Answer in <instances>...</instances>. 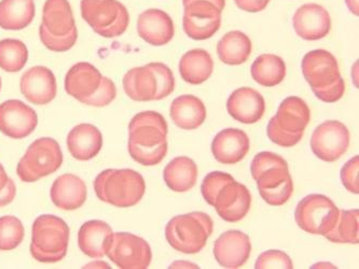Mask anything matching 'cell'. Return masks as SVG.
Instances as JSON below:
<instances>
[{
  "instance_id": "9",
  "label": "cell",
  "mask_w": 359,
  "mask_h": 269,
  "mask_svg": "<svg viewBox=\"0 0 359 269\" xmlns=\"http://www.w3.org/2000/svg\"><path fill=\"white\" fill-rule=\"evenodd\" d=\"M214 230V222L208 214L194 212L170 219L165 237L174 250L196 254L206 246Z\"/></svg>"
},
{
  "instance_id": "40",
  "label": "cell",
  "mask_w": 359,
  "mask_h": 269,
  "mask_svg": "<svg viewBox=\"0 0 359 269\" xmlns=\"http://www.w3.org/2000/svg\"><path fill=\"white\" fill-rule=\"evenodd\" d=\"M234 1L240 9L246 12H252V13L262 11L270 3V0H234Z\"/></svg>"
},
{
  "instance_id": "3",
  "label": "cell",
  "mask_w": 359,
  "mask_h": 269,
  "mask_svg": "<svg viewBox=\"0 0 359 269\" xmlns=\"http://www.w3.org/2000/svg\"><path fill=\"white\" fill-rule=\"evenodd\" d=\"M302 74L318 99L334 104L346 93V82L341 77L337 58L326 50H314L306 54Z\"/></svg>"
},
{
  "instance_id": "13",
  "label": "cell",
  "mask_w": 359,
  "mask_h": 269,
  "mask_svg": "<svg viewBox=\"0 0 359 269\" xmlns=\"http://www.w3.org/2000/svg\"><path fill=\"white\" fill-rule=\"evenodd\" d=\"M106 256L121 269H147L151 263L149 244L131 233L112 235Z\"/></svg>"
},
{
  "instance_id": "24",
  "label": "cell",
  "mask_w": 359,
  "mask_h": 269,
  "mask_svg": "<svg viewBox=\"0 0 359 269\" xmlns=\"http://www.w3.org/2000/svg\"><path fill=\"white\" fill-rule=\"evenodd\" d=\"M87 195V186L83 180L73 174H62L56 178L50 192L52 202L66 212H73L83 206Z\"/></svg>"
},
{
  "instance_id": "22",
  "label": "cell",
  "mask_w": 359,
  "mask_h": 269,
  "mask_svg": "<svg viewBox=\"0 0 359 269\" xmlns=\"http://www.w3.org/2000/svg\"><path fill=\"white\" fill-rule=\"evenodd\" d=\"M229 114L243 124H255L266 111L264 96L252 88H241L230 95L226 102Z\"/></svg>"
},
{
  "instance_id": "38",
  "label": "cell",
  "mask_w": 359,
  "mask_h": 269,
  "mask_svg": "<svg viewBox=\"0 0 359 269\" xmlns=\"http://www.w3.org/2000/svg\"><path fill=\"white\" fill-rule=\"evenodd\" d=\"M116 96H117V88L114 82L109 78L103 77L97 91L91 97L84 100L83 104L93 106V107H105L114 102Z\"/></svg>"
},
{
  "instance_id": "6",
  "label": "cell",
  "mask_w": 359,
  "mask_h": 269,
  "mask_svg": "<svg viewBox=\"0 0 359 269\" xmlns=\"http://www.w3.org/2000/svg\"><path fill=\"white\" fill-rule=\"evenodd\" d=\"M39 36L43 46L53 52H66L75 46L78 31L68 0H46Z\"/></svg>"
},
{
  "instance_id": "33",
  "label": "cell",
  "mask_w": 359,
  "mask_h": 269,
  "mask_svg": "<svg viewBox=\"0 0 359 269\" xmlns=\"http://www.w3.org/2000/svg\"><path fill=\"white\" fill-rule=\"evenodd\" d=\"M250 72L257 83L266 88H273L284 81L286 64L282 57L276 54H262L256 58Z\"/></svg>"
},
{
  "instance_id": "4",
  "label": "cell",
  "mask_w": 359,
  "mask_h": 269,
  "mask_svg": "<svg viewBox=\"0 0 359 269\" xmlns=\"http://www.w3.org/2000/svg\"><path fill=\"white\" fill-rule=\"evenodd\" d=\"M94 191L98 200L118 208L137 205L145 195L146 184L133 170H106L96 177Z\"/></svg>"
},
{
  "instance_id": "27",
  "label": "cell",
  "mask_w": 359,
  "mask_h": 269,
  "mask_svg": "<svg viewBox=\"0 0 359 269\" xmlns=\"http://www.w3.org/2000/svg\"><path fill=\"white\" fill-rule=\"evenodd\" d=\"M111 228L100 220L84 223L78 233V246L83 254L91 258H104L111 242Z\"/></svg>"
},
{
  "instance_id": "32",
  "label": "cell",
  "mask_w": 359,
  "mask_h": 269,
  "mask_svg": "<svg viewBox=\"0 0 359 269\" xmlns=\"http://www.w3.org/2000/svg\"><path fill=\"white\" fill-rule=\"evenodd\" d=\"M250 37L240 31L229 32L218 41L217 54L222 63L238 66L245 63L252 54Z\"/></svg>"
},
{
  "instance_id": "26",
  "label": "cell",
  "mask_w": 359,
  "mask_h": 269,
  "mask_svg": "<svg viewBox=\"0 0 359 269\" xmlns=\"http://www.w3.org/2000/svg\"><path fill=\"white\" fill-rule=\"evenodd\" d=\"M102 146L103 134L92 124H79L68 134V151L76 160H92L100 153Z\"/></svg>"
},
{
  "instance_id": "16",
  "label": "cell",
  "mask_w": 359,
  "mask_h": 269,
  "mask_svg": "<svg viewBox=\"0 0 359 269\" xmlns=\"http://www.w3.org/2000/svg\"><path fill=\"white\" fill-rule=\"evenodd\" d=\"M222 12L205 0H196L184 6V31L194 40H206L219 31Z\"/></svg>"
},
{
  "instance_id": "41",
  "label": "cell",
  "mask_w": 359,
  "mask_h": 269,
  "mask_svg": "<svg viewBox=\"0 0 359 269\" xmlns=\"http://www.w3.org/2000/svg\"><path fill=\"white\" fill-rule=\"evenodd\" d=\"M15 195H17V188H15L13 180L10 178L7 186L4 188L3 192L0 193V208L11 204Z\"/></svg>"
},
{
  "instance_id": "36",
  "label": "cell",
  "mask_w": 359,
  "mask_h": 269,
  "mask_svg": "<svg viewBox=\"0 0 359 269\" xmlns=\"http://www.w3.org/2000/svg\"><path fill=\"white\" fill-rule=\"evenodd\" d=\"M24 230L21 220L13 216L0 218V251H11L23 242Z\"/></svg>"
},
{
  "instance_id": "10",
  "label": "cell",
  "mask_w": 359,
  "mask_h": 269,
  "mask_svg": "<svg viewBox=\"0 0 359 269\" xmlns=\"http://www.w3.org/2000/svg\"><path fill=\"white\" fill-rule=\"evenodd\" d=\"M80 8L84 21L102 37H119L128 29L130 14L118 0H81Z\"/></svg>"
},
{
  "instance_id": "18",
  "label": "cell",
  "mask_w": 359,
  "mask_h": 269,
  "mask_svg": "<svg viewBox=\"0 0 359 269\" xmlns=\"http://www.w3.org/2000/svg\"><path fill=\"white\" fill-rule=\"evenodd\" d=\"M252 253L248 235L241 230L224 233L214 244V256L218 264L224 268L236 269L244 266Z\"/></svg>"
},
{
  "instance_id": "8",
  "label": "cell",
  "mask_w": 359,
  "mask_h": 269,
  "mask_svg": "<svg viewBox=\"0 0 359 269\" xmlns=\"http://www.w3.org/2000/svg\"><path fill=\"white\" fill-rule=\"evenodd\" d=\"M70 230L63 219L38 216L32 230L31 254L40 263H57L67 254Z\"/></svg>"
},
{
  "instance_id": "7",
  "label": "cell",
  "mask_w": 359,
  "mask_h": 269,
  "mask_svg": "<svg viewBox=\"0 0 359 269\" xmlns=\"http://www.w3.org/2000/svg\"><path fill=\"white\" fill-rule=\"evenodd\" d=\"M311 121V110L302 98L292 96L283 100L266 127L269 139L283 148H292L302 139Z\"/></svg>"
},
{
  "instance_id": "28",
  "label": "cell",
  "mask_w": 359,
  "mask_h": 269,
  "mask_svg": "<svg viewBox=\"0 0 359 269\" xmlns=\"http://www.w3.org/2000/svg\"><path fill=\"white\" fill-rule=\"evenodd\" d=\"M203 102L194 95H182L170 104V116L174 124L184 130H196L206 120Z\"/></svg>"
},
{
  "instance_id": "25",
  "label": "cell",
  "mask_w": 359,
  "mask_h": 269,
  "mask_svg": "<svg viewBox=\"0 0 359 269\" xmlns=\"http://www.w3.org/2000/svg\"><path fill=\"white\" fill-rule=\"evenodd\" d=\"M103 76L90 63H78L68 70L65 77V90L68 95L83 104L91 97L102 83Z\"/></svg>"
},
{
  "instance_id": "2",
  "label": "cell",
  "mask_w": 359,
  "mask_h": 269,
  "mask_svg": "<svg viewBox=\"0 0 359 269\" xmlns=\"http://www.w3.org/2000/svg\"><path fill=\"white\" fill-rule=\"evenodd\" d=\"M262 200L271 206L286 204L294 194V181L286 160L272 152H260L250 165Z\"/></svg>"
},
{
  "instance_id": "12",
  "label": "cell",
  "mask_w": 359,
  "mask_h": 269,
  "mask_svg": "<svg viewBox=\"0 0 359 269\" xmlns=\"http://www.w3.org/2000/svg\"><path fill=\"white\" fill-rule=\"evenodd\" d=\"M339 214L340 210L330 198L322 194H311L299 202L294 220L304 232L325 237L334 230Z\"/></svg>"
},
{
  "instance_id": "20",
  "label": "cell",
  "mask_w": 359,
  "mask_h": 269,
  "mask_svg": "<svg viewBox=\"0 0 359 269\" xmlns=\"http://www.w3.org/2000/svg\"><path fill=\"white\" fill-rule=\"evenodd\" d=\"M20 88L24 97L34 104H50L57 92L55 76L49 68L35 66L22 76Z\"/></svg>"
},
{
  "instance_id": "17",
  "label": "cell",
  "mask_w": 359,
  "mask_h": 269,
  "mask_svg": "<svg viewBox=\"0 0 359 269\" xmlns=\"http://www.w3.org/2000/svg\"><path fill=\"white\" fill-rule=\"evenodd\" d=\"M38 125L33 108L21 100L10 99L0 104V132L13 139L27 137Z\"/></svg>"
},
{
  "instance_id": "14",
  "label": "cell",
  "mask_w": 359,
  "mask_h": 269,
  "mask_svg": "<svg viewBox=\"0 0 359 269\" xmlns=\"http://www.w3.org/2000/svg\"><path fill=\"white\" fill-rule=\"evenodd\" d=\"M313 153L325 162H336L350 146V132L340 121H326L315 128L311 137Z\"/></svg>"
},
{
  "instance_id": "30",
  "label": "cell",
  "mask_w": 359,
  "mask_h": 269,
  "mask_svg": "<svg viewBox=\"0 0 359 269\" xmlns=\"http://www.w3.org/2000/svg\"><path fill=\"white\" fill-rule=\"evenodd\" d=\"M214 71V61L208 51L194 49L182 55L180 62V72L184 81L198 85L210 79Z\"/></svg>"
},
{
  "instance_id": "42",
  "label": "cell",
  "mask_w": 359,
  "mask_h": 269,
  "mask_svg": "<svg viewBox=\"0 0 359 269\" xmlns=\"http://www.w3.org/2000/svg\"><path fill=\"white\" fill-rule=\"evenodd\" d=\"M10 178L8 177L7 172H6L4 166L0 164V193L3 192L4 188L7 186L8 182H9Z\"/></svg>"
},
{
  "instance_id": "39",
  "label": "cell",
  "mask_w": 359,
  "mask_h": 269,
  "mask_svg": "<svg viewBox=\"0 0 359 269\" xmlns=\"http://www.w3.org/2000/svg\"><path fill=\"white\" fill-rule=\"evenodd\" d=\"M358 170V156L351 158L341 170V181H342L344 188L353 194H358L359 193Z\"/></svg>"
},
{
  "instance_id": "1",
  "label": "cell",
  "mask_w": 359,
  "mask_h": 269,
  "mask_svg": "<svg viewBox=\"0 0 359 269\" xmlns=\"http://www.w3.org/2000/svg\"><path fill=\"white\" fill-rule=\"evenodd\" d=\"M168 132L166 120L159 112H140L128 125V153L140 165H158L168 153Z\"/></svg>"
},
{
  "instance_id": "37",
  "label": "cell",
  "mask_w": 359,
  "mask_h": 269,
  "mask_svg": "<svg viewBox=\"0 0 359 269\" xmlns=\"http://www.w3.org/2000/svg\"><path fill=\"white\" fill-rule=\"evenodd\" d=\"M256 269L285 268L292 269V258L286 253L280 250H269L262 253L255 264Z\"/></svg>"
},
{
  "instance_id": "29",
  "label": "cell",
  "mask_w": 359,
  "mask_h": 269,
  "mask_svg": "<svg viewBox=\"0 0 359 269\" xmlns=\"http://www.w3.org/2000/svg\"><path fill=\"white\" fill-rule=\"evenodd\" d=\"M198 170L194 160L188 156H178L164 168L163 178L168 188L174 192H188L198 181Z\"/></svg>"
},
{
  "instance_id": "15",
  "label": "cell",
  "mask_w": 359,
  "mask_h": 269,
  "mask_svg": "<svg viewBox=\"0 0 359 269\" xmlns=\"http://www.w3.org/2000/svg\"><path fill=\"white\" fill-rule=\"evenodd\" d=\"M212 206L226 222H240L250 210L252 195L244 184L231 176L218 188Z\"/></svg>"
},
{
  "instance_id": "35",
  "label": "cell",
  "mask_w": 359,
  "mask_h": 269,
  "mask_svg": "<svg viewBox=\"0 0 359 269\" xmlns=\"http://www.w3.org/2000/svg\"><path fill=\"white\" fill-rule=\"evenodd\" d=\"M28 50L25 44L18 39H4L0 41V68L7 72H18L27 63Z\"/></svg>"
},
{
  "instance_id": "11",
  "label": "cell",
  "mask_w": 359,
  "mask_h": 269,
  "mask_svg": "<svg viewBox=\"0 0 359 269\" xmlns=\"http://www.w3.org/2000/svg\"><path fill=\"white\" fill-rule=\"evenodd\" d=\"M63 164L59 142L52 138H39L28 146L25 156L18 164L17 172L23 182H36L54 174Z\"/></svg>"
},
{
  "instance_id": "31",
  "label": "cell",
  "mask_w": 359,
  "mask_h": 269,
  "mask_svg": "<svg viewBox=\"0 0 359 269\" xmlns=\"http://www.w3.org/2000/svg\"><path fill=\"white\" fill-rule=\"evenodd\" d=\"M35 18L34 0H1L0 27L7 31H21Z\"/></svg>"
},
{
  "instance_id": "5",
  "label": "cell",
  "mask_w": 359,
  "mask_h": 269,
  "mask_svg": "<svg viewBox=\"0 0 359 269\" xmlns=\"http://www.w3.org/2000/svg\"><path fill=\"white\" fill-rule=\"evenodd\" d=\"M123 88L135 102L161 100L173 93L175 78L165 64L150 63L128 70L123 77Z\"/></svg>"
},
{
  "instance_id": "23",
  "label": "cell",
  "mask_w": 359,
  "mask_h": 269,
  "mask_svg": "<svg viewBox=\"0 0 359 269\" xmlns=\"http://www.w3.org/2000/svg\"><path fill=\"white\" fill-rule=\"evenodd\" d=\"M137 33L142 39L154 47L165 46L175 34L173 20L160 9H148L138 18Z\"/></svg>"
},
{
  "instance_id": "45",
  "label": "cell",
  "mask_w": 359,
  "mask_h": 269,
  "mask_svg": "<svg viewBox=\"0 0 359 269\" xmlns=\"http://www.w3.org/2000/svg\"><path fill=\"white\" fill-rule=\"evenodd\" d=\"M0 90H1V79H0Z\"/></svg>"
},
{
  "instance_id": "34",
  "label": "cell",
  "mask_w": 359,
  "mask_h": 269,
  "mask_svg": "<svg viewBox=\"0 0 359 269\" xmlns=\"http://www.w3.org/2000/svg\"><path fill=\"white\" fill-rule=\"evenodd\" d=\"M358 209L341 210L334 230L327 234L325 238L328 239L329 242H336V244H358Z\"/></svg>"
},
{
  "instance_id": "19",
  "label": "cell",
  "mask_w": 359,
  "mask_h": 269,
  "mask_svg": "<svg viewBox=\"0 0 359 269\" xmlns=\"http://www.w3.org/2000/svg\"><path fill=\"white\" fill-rule=\"evenodd\" d=\"M297 35L308 41L323 39L332 29V18L318 4H306L297 10L292 18Z\"/></svg>"
},
{
  "instance_id": "43",
  "label": "cell",
  "mask_w": 359,
  "mask_h": 269,
  "mask_svg": "<svg viewBox=\"0 0 359 269\" xmlns=\"http://www.w3.org/2000/svg\"><path fill=\"white\" fill-rule=\"evenodd\" d=\"M192 1H196V0H182L184 7L188 5V4L192 3ZM205 1H210L212 5L216 6L220 11H222L224 9V6H226V0H205Z\"/></svg>"
},
{
  "instance_id": "44",
  "label": "cell",
  "mask_w": 359,
  "mask_h": 269,
  "mask_svg": "<svg viewBox=\"0 0 359 269\" xmlns=\"http://www.w3.org/2000/svg\"><path fill=\"white\" fill-rule=\"evenodd\" d=\"M346 6L352 13H354L356 17L359 14V1L358 0H346Z\"/></svg>"
},
{
  "instance_id": "21",
  "label": "cell",
  "mask_w": 359,
  "mask_h": 269,
  "mask_svg": "<svg viewBox=\"0 0 359 269\" xmlns=\"http://www.w3.org/2000/svg\"><path fill=\"white\" fill-rule=\"evenodd\" d=\"M250 149V138L244 130L226 128L216 134L212 142V152L217 162L224 165H234L248 156Z\"/></svg>"
}]
</instances>
